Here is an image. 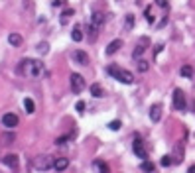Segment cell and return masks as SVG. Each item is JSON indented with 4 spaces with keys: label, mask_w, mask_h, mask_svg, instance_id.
<instances>
[{
    "label": "cell",
    "mask_w": 195,
    "mask_h": 173,
    "mask_svg": "<svg viewBox=\"0 0 195 173\" xmlns=\"http://www.w3.org/2000/svg\"><path fill=\"white\" fill-rule=\"evenodd\" d=\"M18 73L22 77H28V79H36L40 75H47V71L43 69V63L40 59H24L18 65Z\"/></svg>",
    "instance_id": "obj_1"
},
{
    "label": "cell",
    "mask_w": 195,
    "mask_h": 173,
    "mask_svg": "<svg viewBox=\"0 0 195 173\" xmlns=\"http://www.w3.org/2000/svg\"><path fill=\"white\" fill-rule=\"evenodd\" d=\"M106 71H108V75H112V79L120 81V83H124V85H132L134 83L132 73L126 71V69H122V67H118V65H108Z\"/></svg>",
    "instance_id": "obj_2"
},
{
    "label": "cell",
    "mask_w": 195,
    "mask_h": 173,
    "mask_svg": "<svg viewBox=\"0 0 195 173\" xmlns=\"http://www.w3.org/2000/svg\"><path fill=\"white\" fill-rule=\"evenodd\" d=\"M53 163H55V158H53V155H47V154H40L32 159V167L37 169V171H47L50 167H53Z\"/></svg>",
    "instance_id": "obj_3"
},
{
    "label": "cell",
    "mask_w": 195,
    "mask_h": 173,
    "mask_svg": "<svg viewBox=\"0 0 195 173\" xmlns=\"http://www.w3.org/2000/svg\"><path fill=\"white\" fill-rule=\"evenodd\" d=\"M173 108L180 112H185L187 108V100H185V93L181 89H176L173 91Z\"/></svg>",
    "instance_id": "obj_4"
},
{
    "label": "cell",
    "mask_w": 195,
    "mask_h": 173,
    "mask_svg": "<svg viewBox=\"0 0 195 173\" xmlns=\"http://www.w3.org/2000/svg\"><path fill=\"white\" fill-rule=\"evenodd\" d=\"M69 83H71V91L75 95H81L85 91V86H87V83H85V79L81 77L79 73H73L71 75V79H69Z\"/></svg>",
    "instance_id": "obj_5"
},
{
    "label": "cell",
    "mask_w": 195,
    "mask_h": 173,
    "mask_svg": "<svg viewBox=\"0 0 195 173\" xmlns=\"http://www.w3.org/2000/svg\"><path fill=\"white\" fill-rule=\"evenodd\" d=\"M148 45H150V37H140V40H138V43H136V47H134V51H132V57L138 61V59H140V57H142L144 53H146Z\"/></svg>",
    "instance_id": "obj_6"
},
{
    "label": "cell",
    "mask_w": 195,
    "mask_h": 173,
    "mask_svg": "<svg viewBox=\"0 0 195 173\" xmlns=\"http://www.w3.org/2000/svg\"><path fill=\"white\" fill-rule=\"evenodd\" d=\"M2 163L4 165H8L10 167V169H18V167H20V158H18V155H16V154H8V155H4V158H2Z\"/></svg>",
    "instance_id": "obj_7"
},
{
    "label": "cell",
    "mask_w": 195,
    "mask_h": 173,
    "mask_svg": "<svg viewBox=\"0 0 195 173\" xmlns=\"http://www.w3.org/2000/svg\"><path fill=\"white\" fill-rule=\"evenodd\" d=\"M71 57H73V61L79 63V65H89V63H91L89 55H87L85 51H81V49H75V51L71 53Z\"/></svg>",
    "instance_id": "obj_8"
},
{
    "label": "cell",
    "mask_w": 195,
    "mask_h": 173,
    "mask_svg": "<svg viewBox=\"0 0 195 173\" xmlns=\"http://www.w3.org/2000/svg\"><path fill=\"white\" fill-rule=\"evenodd\" d=\"M2 126H6V128H16V126H18V116L12 114V112H6V114L2 116Z\"/></svg>",
    "instance_id": "obj_9"
},
{
    "label": "cell",
    "mask_w": 195,
    "mask_h": 173,
    "mask_svg": "<svg viewBox=\"0 0 195 173\" xmlns=\"http://www.w3.org/2000/svg\"><path fill=\"white\" fill-rule=\"evenodd\" d=\"M106 16L102 12H93V16H91V26H95V28H101L102 24H105Z\"/></svg>",
    "instance_id": "obj_10"
},
{
    "label": "cell",
    "mask_w": 195,
    "mask_h": 173,
    "mask_svg": "<svg viewBox=\"0 0 195 173\" xmlns=\"http://www.w3.org/2000/svg\"><path fill=\"white\" fill-rule=\"evenodd\" d=\"M122 45H124V41H122V40H112V41L106 45V55H112V53H116Z\"/></svg>",
    "instance_id": "obj_11"
},
{
    "label": "cell",
    "mask_w": 195,
    "mask_h": 173,
    "mask_svg": "<svg viewBox=\"0 0 195 173\" xmlns=\"http://www.w3.org/2000/svg\"><path fill=\"white\" fill-rule=\"evenodd\" d=\"M132 150H134V154L138 155V158H146V151H144V146H142V140H134V144H132Z\"/></svg>",
    "instance_id": "obj_12"
},
{
    "label": "cell",
    "mask_w": 195,
    "mask_h": 173,
    "mask_svg": "<svg viewBox=\"0 0 195 173\" xmlns=\"http://www.w3.org/2000/svg\"><path fill=\"white\" fill-rule=\"evenodd\" d=\"M83 37H85V32H83V28H81V24H77V26L71 30V40H73V41H81Z\"/></svg>",
    "instance_id": "obj_13"
},
{
    "label": "cell",
    "mask_w": 195,
    "mask_h": 173,
    "mask_svg": "<svg viewBox=\"0 0 195 173\" xmlns=\"http://www.w3.org/2000/svg\"><path fill=\"white\" fill-rule=\"evenodd\" d=\"M150 118H152V122H160V118H162V106L160 104H154L150 108Z\"/></svg>",
    "instance_id": "obj_14"
},
{
    "label": "cell",
    "mask_w": 195,
    "mask_h": 173,
    "mask_svg": "<svg viewBox=\"0 0 195 173\" xmlns=\"http://www.w3.org/2000/svg\"><path fill=\"white\" fill-rule=\"evenodd\" d=\"M53 167H55L57 171H65L69 167V159L67 158H55V163H53Z\"/></svg>",
    "instance_id": "obj_15"
},
{
    "label": "cell",
    "mask_w": 195,
    "mask_h": 173,
    "mask_svg": "<svg viewBox=\"0 0 195 173\" xmlns=\"http://www.w3.org/2000/svg\"><path fill=\"white\" fill-rule=\"evenodd\" d=\"M75 14V10L73 8H67V10H63V12H61V18H59V22H61V24L65 26V24H67V22L69 20H71V16Z\"/></svg>",
    "instance_id": "obj_16"
},
{
    "label": "cell",
    "mask_w": 195,
    "mask_h": 173,
    "mask_svg": "<svg viewBox=\"0 0 195 173\" xmlns=\"http://www.w3.org/2000/svg\"><path fill=\"white\" fill-rule=\"evenodd\" d=\"M91 95H93V96H99V99H101V96H105V89H102V86L101 85H91Z\"/></svg>",
    "instance_id": "obj_17"
},
{
    "label": "cell",
    "mask_w": 195,
    "mask_h": 173,
    "mask_svg": "<svg viewBox=\"0 0 195 173\" xmlns=\"http://www.w3.org/2000/svg\"><path fill=\"white\" fill-rule=\"evenodd\" d=\"M8 41H10V45L18 47V45H22V36L20 34H10L8 36Z\"/></svg>",
    "instance_id": "obj_18"
},
{
    "label": "cell",
    "mask_w": 195,
    "mask_h": 173,
    "mask_svg": "<svg viewBox=\"0 0 195 173\" xmlns=\"http://www.w3.org/2000/svg\"><path fill=\"white\" fill-rule=\"evenodd\" d=\"M180 73H181V77L191 79L193 77V67H191V65H183V67L180 69Z\"/></svg>",
    "instance_id": "obj_19"
},
{
    "label": "cell",
    "mask_w": 195,
    "mask_h": 173,
    "mask_svg": "<svg viewBox=\"0 0 195 173\" xmlns=\"http://www.w3.org/2000/svg\"><path fill=\"white\" fill-rule=\"evenodd\" d=\"M24 108H26V112H28V114H32V112L36 110L34 100H32V99H24Z\"/></svg>",
    "instance_id": "obj_20"
},
{
    "label": "cell",
    "mask_w": 195,
    "mask_h": 173,
    "mask_svg": "<svg viewBox=\"0 0 195 173\" xmlns=\"http://www.w3.org/2000/svg\"><path fill=\"white\" fill-rule=\"evenodd\" d=\"M95 167L99 173H110V169H108V165L105 163V161H95Z\"/></svg>",
    "instance_id": "obj_21"
},
{
    "label": "cell",
    "mask_w": 195,
    "mask_h": 173,
    "mask_svg": "<svg viewBox=\"0 0 195 173\" xmlns=\"http://www.w3.org/2000/svg\"><path fill=\"white\" fill-rule=\"evenodd\" d=\"M132 28H134V16H132V14H128V16H126V20H124V30L128 32V30H132Z\"/></svg>",
    "instance_id": "obj_22"
},
{
    "label": "cell",
    "mask_w": 195,
    "mask_h": 173,
    "mask_svg": "<svg viewBox=\"0 0 195 173\" xmlns=\"http://www.w3.org/2000/svg\"><path fill=\"white\" fill-rule=\"evenodd\" d=\"M142 169H144L146 173H152V171L156 169V165L152 163V161H146V159H144V161H142Z\"/></svg>",
    "instance_id": "obj_23"
},
{
    "label": "cell",
    "mask_w": 195,
    "mask_h": 173,
    "mask_svg": "<svg viewBox=\"0 0 195 173\" xmlns=\"http://www.w3.org/2000/svg\"><path fill=\"white\" fill-rule=\"evenodd\" d=\"M87 32H89V40L95 41V40H97V32H99V28H95V26H89V28H87Z\"/></svg>",
    "instance_id": "obj_24"
},
{
    "label": "cell",
    "mask_w": 195,
    "mask_h": 173,
    "mask_svg": "<svg viewBox=\"0 0 195 173\" xmlns=\"http://www.w3.org/2000/svg\"><path fill=\"white\" fill-rule=\"evenodd\" d=\"M47 47H50V43H47V41H41L40 45H37V53H40V55H46V53H47Z\"/></svg>",
    "instance_id": "obj_25"
},
{
    "label": "cell",
    "mask_w": 195,
    "mask_h": 173,
    "mask_svg": "<svg viewBox=\"0 0 195 173\" xmlns=\"http://www.w3.org/2000/svg\"><path fill=\"white\" fill-rule=\"evenodd\" d=\"M138 71H148V61H146V59H140L138 61Z\"/></svg>",
    "instance_id": "obj_26"
},
{
    "label": "cell",
    "mask_w": 195,
    "mask_h": 173,
    "mask_svg": "<svg viewBox=\"0 0 195 173\" xmlns=\"http://www.w3.org/2000/svg\"><path fill=\"white\" fill-rule=\"evenodd\" d=\"M120 126H122L120 120H112L110 124H108V128H110V130H115V132H116V130H120Z\"/></svg>",
    "instance_id": "obj_27"
},
{
    "label": "cell",
    "mask_w": 195,
    "mask_h": 173,
    "mask_svg": "<svg viewBox=\"0 0 195 173\" xmlns=\"http://www.w3.org/2000/svg\"><path fill=\"white\" fill-rule=\"evenodd\" d=\"M12 140H14V134H4V136H2V144H12Z\"/></svg>",
    "instance_id": "obj_28"
},
{
    "label": "cell",
    "mask_w": 195,
    "mask_h": 173,
    "mask_svg": "<svg viewBox=\"0 0 195 173\" xmlns=\"http://www.w3.org/2000/svg\"><path fill=\"white\" fill-rule=\"evenodd\" d=\"M171 155H164V158H162V165H164V167H167V165H171Z\"/></svg>",
    "instance_id": "obj_29"
},
{
    "label": "cell",
    "mask_w": 195,
    "mask_h": 173,
    "mask_svg": "<svg viewBox=\"0 0 195 173\" xmlns=\"http://www.w3.org/2000/svg\"><path fill=\"white\" fill-rule=\"evenodd\" d=\"M154 4L160 6V8H164V10H167V0H154Z\"/></svg>",
    "instance_id": "obj_30"
},
{
    "label": "cell",
    "mask_w": 195,
    "mask_h": 173,
    "mask_svg": "<svg viewBox=\"0 0 195 173\" xmlns=\"http://www.w3.org/2000/svg\"><path fill=\"white\" fill-rule=\"evenodd\" d=\"M144 14H146V20H148L150 24H152V22H154V16H152V8H150V6L146 8V12H144Z\"/></svg>",
    "instance_id": "obj_31"
},
{
    "label": "cell",
    "mask_w": 195,
    "mask_h": 173,
    "mask_svg": "<svg viewBox=\"0 0 195 173\" xmlns=\"http://www.w3.org/2000/svg\"><path fill=\"white\" fill-rule=\"evenodd\" d=\"M162 49H164V45H162V43H158V45H156V49H154V57H158Z\"/></svg>",
    "instance_id": "obj_32"
},
{
    "label": "cell",
    "mask_w": 195,
    "mask_h": 173,
    "mask_svg": "<svg viewBox=\"0 0 195 173\" xmlns=\"http://www.w3.org/2000/svg\"><path fill=\"white\" fill-rule=\"evenodd\" d=\"M83 108H85V102H83V100H79V102H77V110H79V112H83Z\"/></svg>",
    "instance_id": "obj_33"
},
{
    "label": "cell",
    "mask_w": 195,
    "mask_h": 173,
    "mask_svg": "<svg viewBox=\"0 0 195 173\" xmlns=\"http://www.w3.org/2000/svg\"><path fill=\"white\" fill-rule=\"evenodd\" d=\"M187 173H195V165H191V167H189V169H187Z\"/></svg>",
    "instance_id": "obj_34"
}]
</instances>
